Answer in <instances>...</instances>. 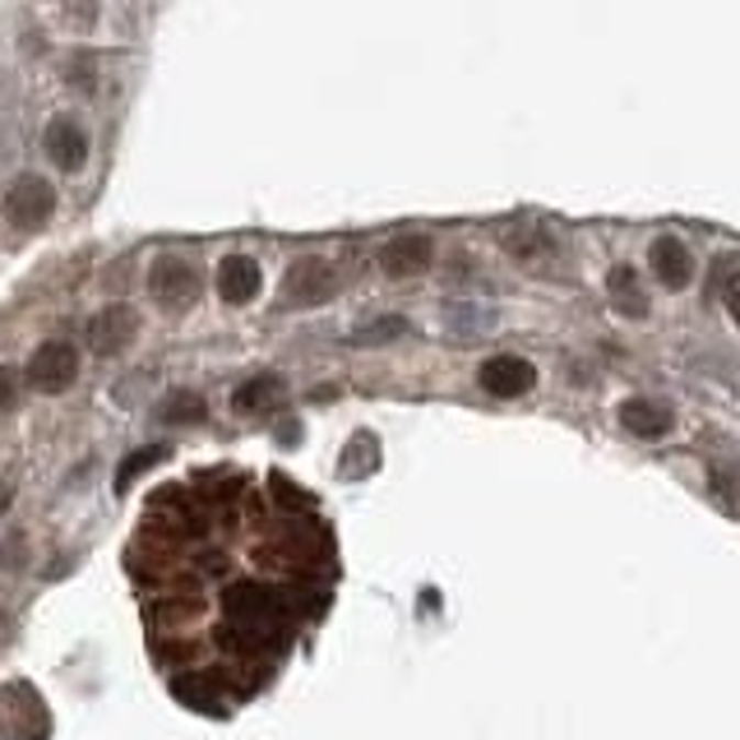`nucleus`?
<instances>
[{
	"mask_svg": "<svg viewBox=\"0 0 740 740\" xmlns=\"http://www.w3.org/2000/svg\"><path fill=\"white\" fill-rule=\"evenodd\" d=\"M52 713L29 681L0 685V740H47Z\"/></svg>",
	"mask_w": 740,
	"mask_h": 740,
	"instance_id": "f257e3e1",
	"label": "nucleus"
},
{
	"mask_svg": "<svg viewBox=\"0 0 740 740\" xmlns=\"http://www.w3.org/2000/svg\"><path fill=\"white\" fill-rule=\"evenodd\" d=\"M199 268L186 259V255H158L148 268V291L153 301H158L163 310H172V316H181V310H190L199 301Z\"/></svg>",
	"mask_w": 740,
	"mask_h": 740,
	"instance_id": "f03ea898",
	"label": "nucleus"
},
{
	"mask_svg": "<svg viewBox=\"0 0 740 740\" xmlns=\"http://www.w3.org/2000/svg\"><path fill=\"white\" fill-rule=\"evenodd\" d=\"M333 297H339V268L320 255H306L283 274V306H291V310L324 306Z\"/></svg>",
	"mask_w": 740,
	"mask_h": 740,
	"instance_id": "7ed1b4c3",
	"label": "nucleus"
},
{
	"mask_svg": "<svg viewBox=\"0 0 740 740\" xmlns=\"http://www.w3.org/2000/svg\"><path fill=\"white\" fill-rule=\"evenodd\" d=\"M24 379H29L33 389H42V394H65V389H70L75 379H79V347L65 343V339L42 343V347L29 356Z\"/></svg>",
	"mask_w": 740,
	"mask_h": 740,
	"instance_id": "20e7f679",
	"label": "nucleus"
},
{
	"mask_svg": "<svg viewBox=\"0 0 740 740\" xmlns=\"http://www.w3.org/2000/svg\"><path fill=\"white\" fill-rule=\"evenodd\" d=\"M52 209H56V190L33 172L19 176V181L5 190V218L14 222L19 232H37L42 222L52 218Z\"/></svg>",
	"mask_w": 740,
	"mask_h": 740,
	"instance_id": "39448f33",
	"label": "nucleus"
},
{
	"mask_svg": "<svg viewBox=\"0 0 740 740\" xmlns=\"http://www.w3.org/2000/svg\"><path fill=\"white\" fill-rule=\"evenodd\" d=\"M134 339H140V310L117 301L93 316V324H88V347H93L98 356H117L125 352Z\"/></svg>",
	"mask_w": 740,
	"mask_h": 740,
	"instance_id": "423d86ee",
	"label": "nucleus"
},
{
	"mask_svg": "<svg viewBox=\"0 0 740 740\" xmlns=\"http://www.w3.org/2000/svg\"><path fill=\"white\" fill-rule=\"evenodd\" d=\"M477 379H482V389L496 394V398H523L537 385V366L528 362V356L500 352V356H490V362L477 371Z\"/></svg>",
	"mask_w": 740,
	"mask_h": 740,
	"instance_id": "0eeeda50",
	"label": "nucleus"
},
{
	"mask_svg": "<svg viewBox=\"0 0 740 740\" xmlns=\"http://www.w3.org/2000/svg\"><path fill=\"white\" fill-rule=\"evenodd\" d=\"M431 259H435V245L421 232H402L379 251V268H385L389 278H417V274L431 268Z\"/></svg>",
	"mask_w": 740,
	"mask_h": 740,
	"instance_id": "6e6552de",
	"label": "nucleus"
},
{
	"mask_svg": "<svg viewBox=\"0 0 740 740\" xmlns=\"http://www.w3.org/2000/svg\"><path fill=\"white\" fill-rule=\"evenodd\" d=\"M42 148H47V158L60 167V172H79L88 163V134L75 117H56L42 134Z\"/></svg>",
	"mask_w": 740,
	"mask_h": 740,
	"instance_id": "1a4fd4ad",
	"label": "nucleus"
},
{
	"mask_svg": "<svg viewBox=\"0 0 740 740\" xmlns=\"http://www.w3.org/2000/svg\"><path fill=\"white\" fill-rule=\"evenodd\" d=\"M264 287V274L251 255H228L218 264V297L228 306H251Z\"/></svg>",
	"mask_w": 740,
	"mask_h": 740,
	"instance_id": "9d476101",
	"label": "nucleus"
},
{
	"mask_svg": "<svg viewBox=\"0 0 740 740\" xmlns=\"http://www.w3.org/2000/svg\"><path fill=\"white\" fill-rule=\"evenodd\" d=\"M620 426L639 440H662L671 426H676V417H671L666 402H653V398H625L620 402Z\"/></svg>",
	"mask_w": 740,
	"mask_h": 740,
	"instance_id": "9b49d317",
	"label": "nucleus"
},
{
	"mask_svg": "<svg viewBox=\"0 0 740 740\" xmlns=\"http://www.w3.org/2000/svg\"><path fill=\"white\" fill-rule=\"evenodd\" d=\"M653 278L662 283V287H671V291H681V287H689V278H694V259H689V251H685V241H676V236H658L653 241Z\"/></svg>",
	"mask_w": 740,
	"mask_h": 740,
	"instance_id": "f8f14e48",
	"label": "nucleus"
},
{
	"mask_svg": "<svg viewBox=\"0 0 740 740\" xmlns=\"http://www.w3.org/2000/svg\"><path fill=\"white\" fill-rule=\"evenodd\" d=\"M500 245L513 255V259H523V264H537V259H546L555 251V241L546 228H537V222H509V228L500 232Z\"/></svg>",
	"mask_w": 740,
	"mask_h": 740,
	"instance_id": "ddd939ff",
	"label": "nucleus"
},
{
	"mask_svg": "<svg viewBox=\"0 0 740 740\" xmlns=\"http://www.w3.org/2000/svg\"><path fill=\"white\" fill-rule=\"evenodd\" d=\"M172 694L181 704H195L205 713H218L222 699H228V681H222V671H199V676H181L172 685Z\"/></svg>",
	"mask_w": 740,
	"mask_h": 740,
	"instance_id": "4468645a",
	"label": "nucleus"
},
{
	"mask_svg": "<svg viewBox=\"0 0 740 740\" xmlns=\"http://www.w3.org/2000/svg\"><path fill=\"white\" fill-rule=\"evenodd\" d=\"M283 402H287V385L278 375H255L232 394L236 412H274V408H283Z\"/></svg>",
	"mask_w": 740,
	"mask_h": 740,
	"instance_id": "2eb2a0df",
	"label": "nucleus"
},
{
	"mask_svg": "<svg viewBox=\"0 0 740 740\" xmlns=\"http://www.w3.org/2000/svg\"><path fill=\"white\" fill-rule=\"evenodd\" d=\"M607 287H611V301H616L620 316H630V320H643V316H648V301H643L639 274H634L630 264H616V268H611V278H607Z\"/></svg>",
	"mask_w": 740,
	"mask_h": 740,
	"instance_id": "dca6fc26",
	"label": "nucleus"
},
{
	"mask_svg": "<svg viewBox=\"0 0 740 740\" xmlns=\"http://www.w3.org/2000/svg\"><path fill=\"white\" fill-rule=\"evenodd\" d=\"M205 412H209V402L199 398L195 389H172L163 402H158V417L167 421V426H186V421H205Z\"/></svg>",
	"mask_w": 740,
	"mask_h": 740,
	"instance_id": "f3484780",
	"label": "nucleus"
},
{
	"mask_svg": "<svg viewBox=\"0 0 740 740\" xmlns=\"http://www.w3.org/2000/svg\"><path fill=\"white\" fill-rule=\"evenodd\" d=\"M379 467V444H375V435H352V444H347V454H343V463H339V473L343 477H366V473H375Z\"/></svg>",
	"mask_w": 740,
	"mask_h": 740,
	"instance_id": "a211bd4d",
	"label": "nucleus"
},
{
	"mask_svg": "<svg viewBox=\"0 0 740 740\" xmlns=\"http://www.w3.org/2000/svg\"><path fill=\"white\" fill-rule=\"evenodd\" d=\"M167 454H172L167 444H144V450H134V454L117 467V490H130V486H134V477H144L148 467H158Z\"/></svg>",
	"mask_w": 740,
	"mask_h": 740,
	"instance_id": "6ab92c4d",
	"label": "nucleus"
},
{
	"mask_svg": "<svg viewBox=\"0 0 740 740\" xmlns=\"http://www.w3.org/2000/svg\"><path fill=\"white\" fill-rule=\"evenodd\" d=\"M408 333V320H398V316H385V320H371V324H362L352 333V343L356 347H379V343H394V339H402Z\"/></svg>",
	"mask_w": 740,
	"mask_h": 740,
	"instance_id": "aec40b11",
	"label": "nucleus"
},
{
	"mask_svg": "<svg viewBox=\"0 0 740 740\" xmlns=\"http://www.w3.org/2000/svg\"><path fill=\"white\" fill-rule=\"evenodd\" d=\"M19 398H24V389H19V371L0 366V421H5L10 412H19Z\"/></svg>",
	"mask_w": 740,
	"mask_h": 740,
	"instance_id": "412c9836",
	"label": "nucleus"
},
{
	"mask_svg": "<svg viewBox=\"0 0 740 740\" xmlns=\"http://www.w3.org/2000/svg\"><path fill=\"white\" fill-rule=\"evenodd\" d=\"M268 486H274V500H278V505H287V509H310V505H316V500H310V496H301V490L291 486L287 477H278V473L268 477Z\"/></svg>",
	"mask_w": 740,
	"mask_h": 740,
	"instance_id": "4be33fe9",
	"label": "nucleus"
},
{
	"mask_svg": "<svg viewBox=\"0 0 740 740\" xmlns=\"http://www.w3.org/2000/svg\"><path fill=\"white\" fill-rule=\"evenodd\" d=\"M727 310H731V320L740 324V278H731V287H727Z\"/></svg>",
	"mask_w": 740,
	"mask_h": 740,
	"instance_id": "5701e85b",
	"label": "nucleus"
},
{
	"mask_svg": "<svg viewBox=\"0 0 740 740\" xmlns=\"http://www.w3.org/2000/svg\"><path fill=\"white\" fill-rule=\"evenodd\" d=\"M0 560H5V570H10V560H24V537H14V546L10 542L0 546Z\"/></svg>",
	"mask_w": 740,
	"mask_h": 740,
	"instance_id": "b1692460",
	"label": "nucleus"
},
{
	"mask_svg": "<svg viewBox=\"0 0 740 740\" xmlns=\"http://www.w3.org/2000/svg\"><path fill=\"white\" fill-rule=\"evenodd\" d=\"M10 500H14V486H10V482H0V513L10 509Z\"/></svg>",
	"mask_w": 740,
	"mask_h": 740,
	"instance_id": "393cba45",
	"label": "nucleus"
}]
</instances>
